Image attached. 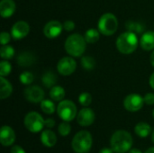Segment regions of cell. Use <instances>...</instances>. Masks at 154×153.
I'll list each match as a JSON object with an SVG mask.
<instances>
[{
  "label": "cell",
  "mask_w": 154,
  "mask_h": 153,
  "mask_svg": "<svg viewBox=\"0 0 154 153\" xmlns=\"http://www.w3.org/2000/svg\"><path fill=\"white\" fill-rule=\"evenodd\" d=\"M133 145L132 135L124 130L116 131L111 138V148L116 153L127 152Z\"/></svg>",
  "instance_id": "6da1fadb"
},
{
  "label": "cell",
  "mask_w": 154,
  "mask_h": 153,
  "mask_svg": "<svg viewBox=\"0 0 154 153\" xmlns=\"http://www.w3.org/2000/svg\"><path fill=\"white\" fill-rule=\"evenodd\" d=\"M87 43L84 36L79 33H74L67 38L64 48L67 53L71 57H80L86 50Z\"/></svg>",
  "instance_id": "7a4b0ae2"
},
{
  "label": "cell",
  "mask_w": 154,
  "mask_h": 153,
  "mask_svg": "<svg viewBox=\"0 0 154 153\" xmlns=\"http://www.w3.org/2000/svg\"><path fill=\"white\" fill-rule=\"evenodd\" d=\"M138 38L137 34L132 32H125L119 35L116 40V48L119 52L123 54H131L138 47Z\"/></svg>",
  "instance_id": "3957f363"
},
{
  "label": "cell",
  "mask_w": 154,
  "mask_h": 153,
  "mask_svg": "<svg viewBox=\"0 0 154 153\" xmlns=\"http://www.w3.org/2000/svg\"><path fill=\"white\" fill-rule=\"evenodd\" d=\"M92 135L88 131H80L77 133L72 140L71 147L76 153L88 152L92 147Z\"/></svg>",
  "instance_id": "277c9868"
},
{
  "label": "cell",
  "mask_w": 154,
  "mask_h": 153,
  "mask_svg": "<svg viewBox=\"0 0 154 153\" xmlns=\"http://www.w3.org/2000/svg\"><path fill=\"white\" fill-rule=\"evenodd\" d=\"M98 31L105 36L113 35L118 28V20L112 13H106L98 20Z\"/></svg>",
  "instance_id": "5b68a950"
},
{
  "label": "cell",
  "mask_w": 154,
  "mask_h": 153,
  "mask_svg": "<svg viewBox=\"0 0 154 153\" xmlns=\"http://www.w3.org/2000/svg\"><path fill=\"white\" fill-rule=\"evenodd\" d=\"M57 113L60 119L65 122H70L77 116V106L70 100H62L57 106Z\"/></svg>",
  "instance_id": "8992f818"
},
{
  "label": "cell",
  "mask_w": 154,
  "mask_h": 153,
  "mask_svg": "<svg viewBox=\"0 0 154 153\" xmlns=\"http://www.w3.org/2000/svg\"><path fill=\"white\" fill-rule=\"evenodd\" d=\"M24 125L31 133H39L44 126V120L37 112H30L24 117Z\"/></svg>",
  "instance_id": "52a82bcc"
},
{
  "label": "cell",
  "mask_w": 154,
  "mask_h": 153,
  "mask_svg": "<svg viewBox=\"0 0 154 153\" xmlns=\"http://www.w3.org/2000/svg\"><path fill=\"white\" fill-rule=\"evenodd\" d=\"M76 69L77 62L72 57H63L57 64L58 72L62 76H70L75 72Z\"/></svg>",
  "instance_id": "ba28073f"
},
{
  "label": "cell",
  "mask_w": 154,
  "mask_h": 153,
  "mask_svg": "<svg viewBox=\"0 0 154 153\" xmlns=\"http://www.w3.org/2000/svg\"><path fill=\"white\" fill-rule=\"evenodd\" d=\"M144 104V98L139 94H130L124 101L125 108L129 112H137L142 109Z\"/></svg>",
  "instance_id": "9c48e42d"
},
{
  "label": "cell",
  "mask_w": 154,
  "mask_h": 153,
  "mask_svg": "<svg viewBox=\"0 0 154 153\" xmlns=\"http://www.w3.org/2000/svg\"><path fill=\"white\" fill-rule=\"evenodd\" d=\"M24 97L31 103H41L44 98V91L39 86H31L24 89Z\"/></svg>",
  "instance_id": "30bf717a"
},
{
  "label": "cell",
  "mask_w": 154,
  "mask_h": 153,
  "mask_svg": "<svg viewBox=\"0 0 154 153\" xmlns=\"http://www.w3.org/2000/svg\"><path fill=\"white\" fill-rule=\"evenodd\" d=\"M30 32V25L25 21L16 22L11 28V35L14 40L25 38Z\"/></svg>",
  "instance_id": "8fae6325"
},
{
  "label": "cell",
  "mask_w": 154,
  "mask_h": 153,
  "mask_svg": "<svg viewBox=\"0 0 154 153\" xmlns=\"http://www.w3.org/2000/svg\"><path fill=\"white\" fill-rule=\"evenodd\" d=\"M62 30L63 25L61 23L56 20H52L45 24L43 28V34L48 39H55L61 33Z\"/></svg>",
  "instance_id": "7c38bea8"
},
{
  "label": "cell",
  "mask_w": 154,
  "mask_h": 153,
  "mask_svg": "<svg viewBox=\"0 0 154 153\" xmlns=\"http://www.w3.org/2000/svg\"><path fill=\"white\" fill-rule=\"evenodd\" d=\"M95 113L92 109L85 107L77 115V122L81 126H89L95 121Z\"/></svg>",
  "instance_id": "4fadbf2b"
},
{
  "label": "cell",
  "mask_w": 154,
  "mask_h": 153,
  "mask_svg": "<svg viewBox=\"0 0 154 153\" xmlns=\"http://www.w3.org/2000/svg\"><path fill=\"white\" fill-rule=\"evenodd\" d=\"M15 141L14 131L7 125H4L0 132V142L4 146H10Z\"/></svg>",
  "instance_id": "5bb4252c"
},
{
  "label": "cell",
  "mask_w": 154,
  "mask_h": 153,
  "mask_svg": "<svg viewBox=\"0 0 154 153\" xmlns=\"http://www.w3.org/2000/svg\"><path fill=\"white\" fill-rule=\"evenodd\" d=\"M17 64L20 67L27 68L32 66L36 61L35 55L31 51H23L17 57Z\"/></svg>",
  "instance_id": "9a60e30c"
},
{
  "label": "cell",
  "mask_w": 154,
  "mask_h": 153,
  "mask_svg": "<svg viewBox=\"0 0 154 153\" xmlns=\"http://www.w3.org/2000/svg\"><path fill=\"white\" fill-rule=\"evenodd\" d=\"M15 3L13 0H2L0 2V14L3 18L11 17L15 12Z\"/></svg>",
  "instance_id": "2e32d148"
},
{
  "label": "cell",
  "mask_w": 154,
  "mask_h": 153,
  "mask_svg": "<svg viewBox=\"0 0 154 153\" xmlns=\"http://www.w3.org/2000/svg\"><path fill=\"white\" fill-rule=\"evenodd\" d=\"M140 45L144 50H154V32L148 31L145 32L140 40Z\"/></svg>",
  "instance_id": "e0dca14e"
},
{
  "label": "cell",
  "mask_w": 154,
  "mask_h": 153,
  "mask_svg": "<svg viewBox=\"0 0 154 153\" xmlns=\"http://www.w3.org/2000/svg\"><path fill=\"white\" fill-rule=\"evenodd\" d=\"M41 142L46 147H53L57 142V136L52 131L45 130L41 134Z\"/></svg>",
  "instance_id": "ac0fdd59"
},
{
  "label": "cell",
  "mask_w": 154,
  "mask_h": 153,
  "mask_svg": "<svg viewBox=\"0 0 154 153\" xmlns=\"http://www.w3.org/2000/svg\"><path fill=\"white\" fill-rule=\"evenodd\" d=\"M13 92V87L11 83L5 78V77H0V98L5 99L11 96Z\"/></svg>",
  "instance_id": "d6986e66"
},
{
  "label": "cell",
  "mask_w": 154,
  "mask_h": 153,
  "mask_svg": "<svg viewBox=\"0 0 154 153\" xmlns=\"http://www.w3.org/2000/svg\"><path fill=\"white\" fill-rule=\"evenodd\" d=\"M126 30L132 32H134L136 34L143 33L145 30V25L141 23V22H136V21H127L125 23Z\"/></svg>",
  "instance_id": "ffe728a7"
},
{
  "label": "cell",
  "mask_w": 154,
  "mask_h": 153,
  "mask_svg": "<svg viewBox=\"0 0 154 153\" xmlns=\"http://www.w3.org/2000/svg\"><path fill=\"white\" fill-rule=\"evenodd\" d=\"M65 90L60 86H54L50 90V97L56 102H60L65 97Z\"/></svg>",
  "instance_id": "44dd1931"
},
{
  "label": "cell",
  "mask_w": 154,
  "mask_h": 153,
  "mask_svg": "<svg viewBox=\"0 0 154 153\" xmlns=\"http://www.w3.org/2000/svg\"><path fill=\"white\" fill-rule=\"evenodd\" d=\"M134 132L138 136H140L142 138H145V137H147V136H149L151 134L152 127L147 123L141 122V123H139V124H137L135 125Z\"/></svg>",
  "instance_id": "7402d4cb"
},
{
  "label": "cell",
  "mask_w": 154,
  "mask_h": 153,
  "mask_svg": "<svg viewBox=\"0 0 154 153\" xmlns=\"http://www.w3.org/2000/svg\"><path fill=\"white\" fill-rule=\"evenodd\" d=\"M57 82V76L52 71H46L42 76V83L48 88L55 86Z\"/></svg>",
  "instance_id": "603a6c76"
},
{
  "label": "cell",
  "mask_w": 154,
  "mask_h": 153,
  "mask_svg": "<svg viewBox=\"0 0 154 153\" xmlns=\"http://www.w3.org/2000/svg\"><path fill=\"white\" fill-rule=\"evenodd\" d=\"M84 37H85V40L88 43H89V44L96 43L100 38V32L97 29L90 28L85 32Z\"/></svg>",
  "instance_id": "cb8c5ba5"
},
{
  "label": "cell",
  "mask_w": 154,
  "mask_h": 153,
  "mask_svg": "<svg viewBox=\"0 0 154 153\" xmlns=\"http://www.w3.org/2000/svg\"><path fill=\"white\" fill-rule=\"evenodd\" d=\"M41 109L43 113L47 115H51L55 112V110H57L54 103L49 99H43L41 102Z\"/></svg>",
  "instance_id": "d4e9b609"
},
{
  "label": "cell",
  "mask_w": 154,
  "mask_h": 153,
  "mask_svg": "<svg viewBox=\"0 0 154 153\" xmlns=\"http://www.w3.org/2000/svg\"><path fill=\"white\" fill-rule=\"evenodd\" d=\"M14 55V49L10 45H2L0 49V56L4 60H11Z\"/></svg>",
  "instance_id": "484cf974"
},
{
  "label": "cell",
  "mask_w": 154,
  "mask_h": 153,
  "mask_svg": "<svg viewBox=\"0 0 154 153\" xmlns=\"http://www.w3.org/2000/svg\"><path fill=\"white\" fill-rule=\"evenodd\" d=\"M81 66L86 70H92L96 67V60L91 56H84L81 59Z\"/></svg>",
  "instance_id": "4316f807"
},
{
  "label": "cell",
  "mask_w": 154,
  "mask_h": 153,
  "mask_svg": "<svg viewBox=\"0 0 154 153\" xmlns=\"http://www.w3.org/2000/svg\"><path fill=\"white\" fill-rule=\"evenodd\" d=\"M19 80L22 84L23 85H31L33 80H34V76L32 72H29V71H24L23 72L20 76H19Z\"/></svg>",
  "instance_id": "83f0119b"
},
{
  "label": "cell",
  "mask_w": 154,
  "mask_h": 153,
  "mask_svg": "<svg viewBox=\"0 0 154 153\" xmlns=\"http://www.w3.org/2000/svg\"><path fill=\"white\" fill-rule=\"evenodd\" d=\"M11 70L12 66L6 60H4L0 62V77L8 76L11 73Z\"/></svg>",
  "instance_id": "f1b7e54d"
},
{
  "label": "cell",
  "mask_w": 154,
  "mask_h": 153,
  "mask_svg": "<svg viewBox=\"0 0 154 153\" xmlns=\"http://www.w3.org/2000/svg\"><path fill=\"white\" fill-rule=\"evenodd\" d=\"M79 102L82 106L88 107L92 103V96L88 92H83L79 96Z\"/></svg>",
  "instance_id": "f546056e"
},
{
  "label": "cell",
  "mask_w": 154,
  "mask_h": 153,
  "mask_svg": "<svg viewBox=\"0 0 154 153\" xmlns=\"http://www.w3.org/2000/svg\"><path fill=\"white\" fill-rule=\"evenodd\" d=\"M58 130H59V133L61 136H68L69 134L70 131H71V126H70V124L68 122L64 121L63 123H61L59 125Z\"/></svg>",
  "instance_id": "4dcf8cb0"
},
{
  "label": "cell",
  "mask_w": 154,
  "mask_h": 153,
  "mask_svg": "<svg viewBox=\"0 0 154 153\" xmlns=\"http://www.w3.org/2000/svg\"><path fill=\"white\" fill-rule=\"evenodd\" d=\"M11 37H12V35H10L6 32H1V34H0V41H1V44L2 45H6L10 41Z\"/></svg>",
  "instance_id": "1f68e13d"
},
{
  "label": "cell",
  "mask_w": 154,
  "mask_h": 153,
  "mask_svg": "<svg viewBox=\"0 0 154 153\" xmlns=\"http://www.w3.org/2000/svg\"><path fill=\"white\" fill-rule=\"evenodd\" d=\"M76 25H75V23L71 20H68L66 21L64 23H63V29L66 30L67 32H71L75 29Z\"/></svg>",
  "instance_id": "d6a6232c"
},
{
  "label": "cell",
  "mask_w": 154,
  "mask_h": 153,
  "mask_svg": "<svg viewBox=\"0 0 154 153\" xmlns=\"http://www.w3.org/2000/svg\"><path fill=\"white\" fill-rule=\"evenodd\" d=\"M144 98V103L148 106L154 105V94L153 93H148L145 95Z\"/></svg>",
  "instance_id": "836d02e7"
},
{
  "label": "cell",
  "mask_w": 154,
  "mask_h": 153,
  "mask_svg": "<svg viewBox=\"0 0 154 153\" xmlns=\"http://www.w3.org/2000/svg\"><path fill=\"white\" fill-rule=\"evenodd\" d=\"M44 125L47 128H52L55 125V121L52 118H48V119L44 120Z\"/></svg>",
  "instance_id": "e575fe53"
},
{
  "label": "cell",
  "mask_w": 154,
  "mask_h": 153,
  "mask_svg": "<svg viewBox=\"0 0 154 153\" xmlns=\"http://www.w3.org/2000/svg\"><path fill=\"white\" fill-rule=\"evenodd\" d=\"M10 153H25V151L22 147H20L18 145H14V147H12Z\"/></svg>",
  "instance_id": "d590c367"
},
{
  "label": "cell",
  "mask_w": 154,
  "mask_h": 153,
  "mask_svg": "<svg viewBox=\"0 0 154 153\" xmlns=\"http://www.w3.org/2000/svg\"><path fill=\"white\" fill-rule=\"evenodd\" d=\"M115 151H113V149H109V148H103L98 153H114Z\"/></svg>",
  "instance_id": "8d00e7d4"
},
{
  "label": "cell",
  "mask_w": 154,
  "mask_h": 153,
  "mask_svg": "<svg viewBox=\"0 0 154 153\" xmlns=\"http://www.w3.org/2000/svg\"><path fill=\"white\" fill-rule=\"evenodd\" d=\"M149 84H150V86H151V87L154 89V72L151 75V77H150V79H149Z\"/></svg>",
  "instance_id": "74e56055"
},
{
  "label": "cell",
  "mask_w": 154,
  "mask_h": 153,
  "mask_svg": "<svg viewBox=\"0 0 154 153\" xmlns=\"http://www.w3.org/2000/svg\"><path fill=\"white\" fill-rule=\"evenodd\" d=\"M150 60H151V64L154 67V50L152 52L151 57H150Z\"/></svg>",
  "instance_id": "f35d334b"
},
{
  "label": "cell",
  "mask_w": 154,
  "mask_h": 153,
  "mask_svg": "<svg viewBox=\"0 0 154 153\" xmlns=\"http://www.w3.org/2000/svg\"><path fill=\"white\" fill-rule=\"evenodd\" d=\"M129 153H143L140 150H137V149H133V150H131Z\"/></svg>",
  "instance_id": "ab89813d"
},
{
  "label": "cell",
  "mask_w": 154,
  "mask_h": 153,
  "mask_svg": "<svg viewBox=\"0 0 154 153\" xmlns=\"http://www.w3.org/2000/svg\"><path fill=\"white\" fill-rule=\"evenodd\" d=\"M145 153H154V147H152V148H149Z\"/></svg>",
  "instance_id": "60d3db41"
},
{
  "label": "cell",
  "mask_w": 154,
  "mask_h": 153,
  "mask_svg": "<svg viewBox=\"0 0 154 153\" xmlns=\"http://www.w3.org/2000/svg\"><path fill=\"white\" fill-rule=\"evenodd\" d=\"M152 142H154V130L152 131Z\"/></svg>",
  "instance_id": "b9f144b4"
},
{
  "label": "cell",
  "mask_w": 154,
  "mask_h": 153,
  "mask_svg": "<svg viewBox=\"0 0 154 153\" xmlns=\"http://www.w3.org/2000/svg\"><path fill=\"white\" fill-rule=\"evenodd\" d=\"M152 115H153V117H154V109H153V111H152Z\"/></svg>",
  "instance_id": "7bdbcfd3"
}]
</instances>
